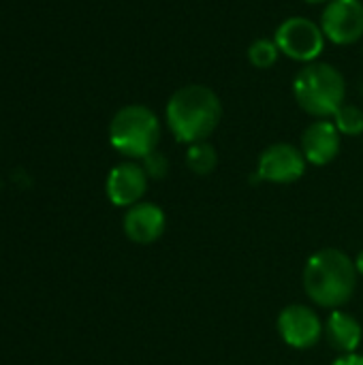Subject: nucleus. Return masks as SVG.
Returning <instances> with one entry per match:
<instances>
[{
	"instance_id": "nucleus-13",
	"label": "nucleus",
	"mask_w": 363,
	"mask_h": 365,
	"mask_svg": "<svg viewBox=\"0 0 363 365\" xmlns=\"http://www.w3.org/2000/svg\"><path fill=\"white\" fill-rule=\"evenodd\" d=\"M186 167L195 173V175H210L214 173V169L218 167V152L210 141H199L186 148Z\"/></svg>"
},
{
	"instance_id": "nucleus-3",
	"label": "nucleus",
	"mask_w": 363,
	"mask_h": 365,
	"mask_svg": "<svg viewBox=\"0 0 363 365\" xmlns=\"http://www.w3.org/2000/svg\"><path fill=\"white\" fill-rule=\"evenodd\" d=\"M293 96L308 115L317 120L334 118L347 98L344 75L334 64L310 62L295 75Z\"/></svg>"
},
{
	"instance_id": "nucleus-10",
	"label": "nucleus",
	"mask_w": 363,
	"mask_h": 365,
	"mask_svg": "<svg viewBox=\"0 0 363 365\" xmlns=\"http://www.w3.org/2000/svg\"><path fill=\"white\" fill-rule=\"evenodd\" d=\"M167 229V216L160 205L141 201L124 212L122 231L137 246H150L163 237Z\"/></svg>"
},
{
	"instance_id": "nucleus-18",
	"label": "nucleus",
	"mask_w": 363,
	"mask_h": 365,
	"mask_svg": "<svg viewBox=\"0 0 363 365\" xmlns=\"http://www.w3.org/2000/svg\"><path fill=\"white\" fill-rule=\"evenodd\" d=\"M355 267H357V272H359V276L363 278V250L357 255V259H355Z\"/></svg>"
},
{
	"instance_id": "nucleus-11",
	"label": "nucleus",
	"mask_w": 363,
	"mask_h": 365,
	"mask_svg": "<svg viewBox=\"0 0 363 365\" xmlns=\"http://www.w3.org/2000/svg\"><path fill=\"white\" fill-rule=\"evenodd\" d=\"M342 148V135L332 120H315L302 135V154L308 165L325 167L334 163Z\"/></svg>"
},
{
	"instance_id": "nucleus-16",
	"label": "nucleus",
	"mask_w": 363,
	"mask_h": 365,
	"mask_svg": "<svg viewBox=\"0 0 363 365\" xmlns=\"http://www.w3.org/2000/svg\"><path fill=\"white\" fill-rule=\"evenodd\" d=\"M143 171L148 173V178L150 180H163V178H167V173H169V158L163 154V152H152V154H148L145 158H143Z\"/></svg>"
},
{
	"instance_id": "nucleus-19",
	"label": "nucleus",
	"mask_w": 363,
	"mask_h": 365,
	"mask_svg": "<svg viewBox=\"0 0 363 365\" xmlns=\"http://www.w3.org/2000/svg\"><path fill=\"white\" fill-rule=\"evenodd\" d=\"M304 2H308V4H327L329 0H304Z\"/></svg>"
},
{
	"instance_id": "nucleus-2",
	"label": "nucleus",
	"mask_w": 363,
	"mask_h": 365,
	"mask_svg": "<svg viewBox=\"0 0 363 365\" xmlns=\"http://www.w3.org/2000/svg\"><path fill=\"white\" fill-rule=\"evenodd\" d=\"M165 120L180 143L193 145L208 141L223 120V103L212 88L188 83L175 90L167 101Z\"/></svg>"
},
{
	"instance_id": "nucleus-7",
	"label": "nucleus",
	"mask_w": 363,
	"mask_h": 365,
	"mask_svg": "<svg viewBox=\"0 0 363 365\" xmlns=\"http://www.w3.org/2000/svg\"><path fill=\"white\" fill-rule=\"evenodd\" d=\"M308 167L306 156L302 154L300 148L291 145V143H272L267 145L257 163V178L259 182H267V184H293L300 178H304Z\"/></svg>"
},
{
	"instance_id": "nucleus-6",
	"label": "nucleus",
	"mask_w": 363,
	"mask_h": 365,
	"mask_svg": "<svg viewBox=\"0 0 363 365\" xmlns=\"http://www.w3.org/2000/svg\"><path fill=\"white\" fill-rule=\"evenodd\" d=\"M276 329L280 340L295 349V351H308L315 349L325 334V323L306 304H291L280 310L276 319Z\"/></svg>"
},
{
	"instance_id": "nucleus-17",
	"label": "nucleus",
	"mask_w": 363,
	"mask_h": 365,
	"mask_svg": "<svg viewBox=\"0 0 363 365\" xmlns=\"http://www.w3.org/2000/svg\"><path fill=\"white\" fill-rule=\"evenodd\" d=\"M332 365H363V355L359 353H349V355H338Z\"/></svg>"
},
{
	"instance_id": "nucleus-14",
	"label": "nucleus",
	"mask_w": 363,
	"mask_h": 365,
	"mask_svg": "<svg viewBox=\"0 0 363 365\" xmlns=\"http://www.w3.org/2000/svg\"><path fill=\"white\" fill-rule=\"evenodd\" d=\"M280 49L274 38H257L248 47V62L255 68H272L278 62Z\"/></svg>"
},
{
	"instance_id": "nucleus-5",
	"label": "nucleus",
	"mask_w": 363,
	"mask_h": 365,
	"mask_svg": "<svg viewBox=\"0 0 363 365\" xmlns=\"http://www.w3.org/2000/svg\"><path fill=\"white\" fill-rule=\"evenodd\" d=\"M274 41L282 56L302 64L317 62V58L325 49V34L321 30V24H315L308 17L285 19L276 28Z\"/></svg>"
},
{
	"instance_id": "nucleus-12",
	"label": "nucleus",
	"mask_w": 363,
	"mask_h": 365,
	"mask_svg": "<svg viewBox=\"0 0 363 365\" xmlns=\"http://www.w3.org/2000/svg\"><path fill=\"white\" fill-rule=\"evenodd\" d=\"M323 338L329 344V349L336 351L338 355L357 353L363 340V327L353 314L344 310H332L325 321Z\"/></svg>"
},
{
	"instance_id": "nucleus-8",
	"label": "nucleus",
	"mask_w": 363,
	"mask_h": 365,
	"mask_svg": "<svg viewBox=\"0 0 363 365\" xmlns=\"http://www.w3.org/2000/svg\"><path fill=\"white\" fill-rule=\"evenodd\" d=\"M321 30L336 45H353L363 36L362 0H329L321 13Z\"/></svg>"
},
{
	"instance_id": "nucleus-15",
	"label": "nucleus",
	"mask_w": 363,
	"mask_h": 365,
	"mask_svg": "<svg viewBox=\"0 0 363 365\" xmlns=\"http://www.w3.org/2000/svg\"><path fill=\"white\" fill-rule=\"evenodd\" d=\"M334 124L340 130V135L347 137H357L363 133V111L357 105H342L336 115H334Z\"/></svg>"
},
{
	"instance_id": "nucleus-4",
	"label": "nucleus",
	"mask_w": 363,
	"mask_h": 365,
	"mask_svg": "<svg viewBox=\"0 0 363 365\" xmlns=\"http://www.w3.org/2000/svg\"><path fill=\"white\" fill-rule=\"evenodd\" d=\"M160 141V120L145 105H126L109 122V143L131 160H143L156 152Z\"/></svg>"
},
{
	"instance_id": "nucleus-9",
	"label": "nucleus",
	"mask_w": 363,
	"mask_h": 365,
	"mask_svg": "<svg viewBox=\"0 0 363 365\" xmlns=\"http://www.w3.org/2000/svg\"><path fill=\"white\" fill-rule=\"evenodd\" d=\"M148 180L150 178L139 163H133V160L120 163L107 175V182H105L107 199L116 207L128 210V207L141 203V199L148 190Z\"/></svg>"
},
{
	"instance_id": "nucleus-1",
	"label": "nucleus",
	"mask_w": 363,
	"mask_h": 365,
	"mask_svg": "<svg viewBox=\"0 0 363 365\" xmlns=\"http://www.w3.org/2000/svg\"><path fill=\"white\" fill-rule=\"evenodd\" d=\"M357 282L359 272L355 261L344 250L332 246L310 255L302 272L304 293L315 306L327 310L347 306L357 291Z\"/></svg>"
}]
</instances>
